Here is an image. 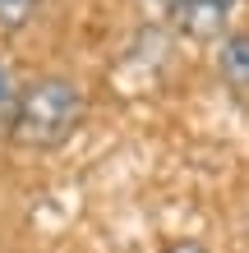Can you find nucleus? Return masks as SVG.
Masks as SVG:
<instances>
[{"instance_id":"1","label":"nucleus","mask_w":249,"mask_h":253,"mask_svg":"<svg viewBox=\"0 0 249 253\" xmlns=\"http://www.w3.org/2000/svg\"><path fill=\"white\" fill-rule=\"evenodd\" d=\"M88 115L83 87L65 74H42L23 87L19 97V115H14V138H19L28 152H55L79 133Z\"/></svg>"},{"instance_id":"2","label":"nucleus","mask_w":249,"mask_h":253,"mask_svg":"<svg viewBox=\"0 0 249 253\" xmlns=\"http://www.w3.org/2000/svg\"><path fill=\"white\" fill-rule=\"evenodd\" d=\"M217 74L231 83V87H249V28H236V33L222 37L217 46Z\"/></svg>"},{"instance_id":"3","label":"nucleus","mask_w":249,"mask_h":253,"mask_svg":"<svg viewBox=\"0 0 249 253\" xmlns=\"http://www.w3.org/2000/svg\"><path fill=\"white\" fill-rule=\"evenodd\" d=\"M180 14L185 28H194V33H217V28L226 23V14L236 9V0H162Z\"/></svg>"},{"instance_id":"4","label":"nucleus","mask_w":249,"mask_h":253,"mask_svg":"<svg viewBox=\"0 0 249 253\" xmlns=\"http://www.w3.org/2000/svg\"><path fill=\"white\" fill-rule=\"evenodd\" d=\"M19 97H23V83L14 79V69H9V65H0V133H9V129H14Z\"/></svg>"},{"instance_id":"5","label":"nucleus","mask_w":249,"mask_h":253,"mask_svg":"<svg viewBox=\"0 0 249 253\" xmlns=\"http://www.w3.org/2000/svg\"><path fill=\"white\" fill-rule=\"evenodd\" d=\"M42 0H0V33H23Z\"/></svg>"},{"instance_id":"6","label":"nucleus","mask_w":249,"mask_h":253,"mask_svg":"<svg viewBox=\"0 0 249 253\" xmlns=\"http://www.w3.org/2000/svg\"><path fill=\"white\" fill-rule=\"evenodd\" d=\"M162 253H208V244H203V240H189V235H180V240H166Z\"/></svg>"}]
</instances>
